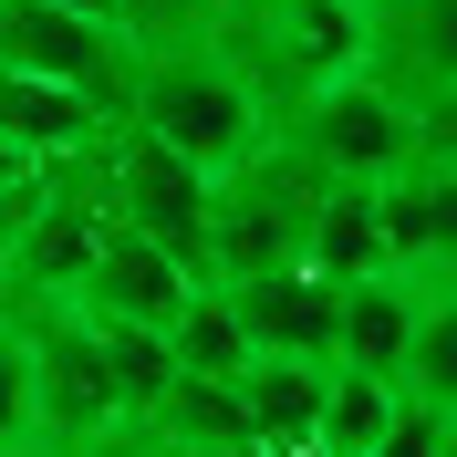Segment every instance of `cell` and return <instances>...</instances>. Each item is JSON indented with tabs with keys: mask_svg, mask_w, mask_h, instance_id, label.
Returning a JSON list of instances; mask_svg holds the SVG:
<instances>
[{
	"mask_svg": "<svg viewBox=\"0 0 457 457\" xmlns=\"http://www.w3.org/2000/svg\"><path fill=\"white\" fill-rule=\"evenodd\" d=\"M125 125H145L156 145H177L198 177H228L239 156L270 145V94L250 84V62L208 42H167V53H125Z\"/></svg>",
	"mask_w": 457,
	"mask_h": 457,
	"instance_id": "1",
	"label": "cell"
},
{
	"mask_svg": "<svg viewBox=\"0 0 457 457\" xmlns=\"http://www.w3.org/2000/svg\"><path fill=\"white\" fill-rule=\"evenodd\" d=\"M322 167L270 125L260 156L208 177V281H260V270H302V228H312Z\"/></svg>",
	"mask_w": 457,
	"mask_h": 457,
	"instance_id": "2",
	"label": "cell"
},
{
	"mask_svg": "<svg viewBox=\"0 0 457 457\" xmlns=\"http://www.w3.org/2000/svg\"><path fill=\"white\" fill-rule=\"evenodd\" d=\"M219 42L250 62V84L281 114L291 94L333 84V73H364L374 0H219Z\"/></svg>",
	"mask_w": 457,
	"mask_h": 457,
	"instance_id": "3",
	"label": "cell"
},
{
	"mask_svg": "<svg viewBox=\"0 0 457 457\" xmlns=\"http://www.w3.org/2000/svg\"><path fill=\"white\" fill-rule=\"evenodd\" d=\"M270 125H281L322 177H395L405 156H416V104H405L374 62L364 73H333V84H312V94H291Z\"/></svg>",
	"mask_w": 457,
	"mask_h": 457,
	"instance_id": "4",
	"label": "cell"
},
{
	"mask_svg": "<svg viewBox=\"0 0 457 457\" xmlns=\"http://www.w3.org/2000/svg\"><path fill=\"white\" fill-rule=\"evenodd\" d=\"M21 333H31V436H114L125 427V395H114V374H104L94 312L73 291H31Z\"/></svg>",
	"mask_w": 457,
	"mask_h": 457,
	"instance_id": "5",
	"label": "cell"
},
{
	"mask_svg": "<svg viewBox=\"0 0 457 457\" xmlns=\"http://www.w3.org/2000/svg\"><path fill=\"white\" fill-rule=\"evenodd\" d=\"M94 177H104V208L125 228H145L167 260H187L208 281V177L177 156V145H156L145 125H125L114 114L104 136H94Z\"/></svg>",
	"mask_w": 457,
	"mask_h": 457,
	"instance_id": "6",
	"label": "cell"
},
{
	"mask_svg": "<svg viewBox=\"0 0 457 457\" xmlns=\"http://www.w3.org/2000/svg\"><path fill=\"white\" fill-rule=\"evenodd\" d=\"M0 62L11 73H42V84H73L94 104H125V42H114L104 11H62V0H0Z\"/></svg>",
	"mask_w": 457,
	"mask_h": 457,
	"instance_id": "7",
	"label": "cell"
},
{
	"mask_svg": "<svg viewBox=\"0 0 457 457\" xmlns=\"http://www.w3.org/2000/svg\"><path fill=\"white\" fill-rule=\"evenodd\" d=\"M374 198H385V260H395L416 291L457 281V156H405L395 177H374Z\"/></svg>",
	"mask_w": 457,
	"mask_h": 457,
	"instance_id": "8",
	"label": "cell"
},
{
	"mask_svg": "<svg viewBox=\"0 0 457 457\" xmlns=\"http://www.w3.org/2000/svg\"><path fill=\"white\" fill-rule=\"evenodd\" d=\"M187 291H198V270H187V260H167L156 239H145V228L104 219V239H94V260H84V281H73V302H84V312H114V322H156V333H167Z\"/></svg>",
	"mask_w": 457,
	"mask_h": 457,
	"instance_id": "9",
	"label": "cell"
},
{
	"mask_svg": "<svg viewBox=\"0 0 457 457\" xmlns=\"http://www.w3.org/2000/svg\"><path fill=\"white\" fill-rule=\"evenodd\" d=\"M250 353H302V364H333V281L312 270H260V281H219Z\"/></svg>",
	"mask_w": 457,
	"mask_h": 457,
	"instance_id": "10",
	"label": "cell"
},
{
	"mask_svg": "<svg viewBox=\"0 0 457 457\" xmlns=\"http://www.w3.org/2000/svg\"><path fill=\"white\" fill-rule=\"evenodd\" d=\"M322 374L302 353H250L228 374L239 385V416H250V457H312V416H322Z\"/></svg>",
	"mask_w": 457,
	"mask_h": 457,
	"instance_id": "11",
	"label": "cell"
},
{
	"mask_svg": "<svg viewBox=\"0 0 457 457\" xmlns=\"http://www.w3.org/2000/svg\"><path fill=\"white\" fill-rule=\"evenodd\" d=\"M104 125H114V114L94 104V94L42 84V73H11V62H0V145H21L31 167H62V156H84Z\"/></svg>",
	"mask_w": 457,
	"mask_h": 457,
	"instance_id": "12",
	"label": "cell"
},
{
	"mask_svg": "<svg viewBox=\"0 0 457 457\" xmlns=\"http://www.w3.org/2000/svg\"><path fill=\"white\" fill-rule=\"evenodd\" d=\"M374 73L416 104V94L457 84V0H374Z\"/></svg>",
	"mask_w": 457,
	"mask_h": 457,
	"instance_id": "13",
	"label": "cell"
},
{
	"mask_svg": "<svg viewBox=\"0 0 457 457\" xmlns=\"http://www.w3.org/2000/svg\"><path fill=\"white\" fill-rule=\"evenodd\" d=\"M302 270H312V281L395 270V260H385V198H374V177H322L312 228H302Z\"/></svg>",
	"mask_w": 457,
	"mask_h": 457,
	"instance_id": "14",
	"label": "cell"
},
{
	"mask_svg": "<svg viewBox=\"0 0 457 457\" xmlns=\"http://www.w3.org/2000/svg\"><path fill=\"white\" fill-rule=\"evenodd\" d=\"M416 302H427V291L405 281V270H364V281H333V364L395 374V364H405V333H416Z\"/></svg>",
	"mask_w": 457,
	"mask_h": 457,
	"instance_id": "15",
	"label": "cell"
},
{
	"mask_svg": "<svg viewBox=\"0 0 457 457\" xmlns=\"http://www.w3.org/2000/svg\"><path fill=\"white\" fill-rule=\"evenodd\" d=\"M395 374H364V364H333L322 374V416H312V457H374V436L395 427Z\"/></svg>",
	"mask_w": 457,
	"mask_h": 457,
	"instance_id": "16",
	"label": "cell"
},
{
	"mask_svg": "<svg viewBox=\"0 0 457 457\" xmlns=\"http://www.w3.org/2000/svg\"><path fill=\"white\" fill-rule=\"evenodd\" d=\"M395 395L436 405V416H447V427H457V281H436L427 302H416V333H405Z\"/></svg>",
	"mask_w": 457,
	"mask_h": 457,
	"instance_id": "17",
	"label": "cell"
},
{
	"mask_svg": "<svg viewBox=\"0 0 457 457\" xmlns=\"http://www.w3.org/2000/svg\"><path fill=\"white\" fill-rule=\"evenodd\" d=\"M167 353H177V374H239V364H250V333H239V312H228L219 281H198L187 302H177Z\"/></svg>",
	"mask_w": 457,
	"mask_h": 457,
	"instance_id": "18",
	"label": "cell"
},
{
	"mask_svg": "<svg viewBox=\"0 0 457 457\" xmlns=\"http://www.w3.org/2000/svg\"><path fill=\"white\" fill-rule=\"evenodd\" d=\"M94 343H104V374H114V395H125V427H136L145 405L167 395V374H177L167 333H156V322H114V312H94Z\"/></svg>",
	"mask_w": 457,
	"mask_h": 457,
	"instance_id": "19",
	"label": "cell"
},
{
	"mask_svg": "<svg viewBox=\"0 0 457 457\" xmlns=\"http://www.w3.org/2000/svg\"><path fill=\"white\" fill-rule=\"evenodd\" d=\"M104 21L125 53H167V42H208L219 31V0H104Z\"/></svg>",
	"mask_w": 457,
	"mask_h": 457,
	"instance_id": "20",
	"label": "cell"
},
{
	"mask_svg": "<svg viewBox=\"0 0 457 457\" xmlns=\"http://www.w3.org/2000/svg\"><path fill=\"white\" fill-rule=\"evenodd\" d=\"M31 447V333H21V302L0 291V457Z\"/></svg>",
	"mask_w": 457,
	"mask_h": 457,
	"instance_id": "21",
	"label": "cell"
},
{
	"mask_svg": "<svg viewBox=\"0 0 457 457\" xmlns=\"http://www.w3.org/2000/svg\"><path fill=\"white\" fill-rule=\"evenodd\" d=\"M447 447H457V427L436 416V405H416V395L395 405V427L374 436V457H447Z\"/></svg>",
	"mask_w": 457,
	"mask_h": 457,
	"instance_id": "22",
	"label": "cell"
},
{
	"mask_svg": "<svg viewBox=\"0 0 457 457\" xmlns=\"http://www.w3.org/2000/svg\"><path fill=\"white\" fill-rule=\"evenodd\" d=\"M416 145H427V156H457V84L416 94Z\"/></svg>",
	"mask_w": 457,
	"mask_h": 457,
	"instance_id": "23",
	"label": "cell"
},
{
	"mask_svg": "<svg viewBox=\"0 0 457 457\" xmlns=\"http://www.w3.org/2000/svg\"><path fill=\"white\" fill-rule=\"evenodd\" d=\"M21 457H136V436L114 427V436H31Z\"/></svg>",
	"mask_w": 457,
	"mask_h": 457,
	"instance_id": "24",
	"label": "cell"
},
{
	"mask_svg": "<svg viewBox=\"0 0 457 457\" xmlns=\"http://www.w3.org/2000/svg\"><path fill=\"white\" fill-rule=\"evenodd\" d=\"M42 177H53V167H42ZM42 177H31V187H42ZM31 187H0V260H11V228H21V198H31Z\"/></svg>",
	"mask_w": 457,
	"mask_h": 457,
	"instance_id": "25",
	"label": "cell"
},
{
	"mask_svg": "<svg viewBox=\"0 0 457 457\" xmlns=\"http://www.w3.org/2000/svg\"><path fill=\"white\" fill-rule=\"evenodd\" d=\"M31 177H42V167H31L21 145H0V187H31Z\"/></svg>",
	"mask_w": 457,
	"mask_h": 457,
	"instance_id": "26",
	"label": "cell"
},
{
	"mask_svg": "<svg viewBox=\"0 0 457 457\" xmlns=\"http://www.w3.org/2000/svg\"><path fill=\"white\" fill-rule=\"evenodd\" d=\"M447 457H457V447H447Z\"/></svg>",
	"mask_w": 457,
	"mask_h": 457,
	"instance_id": "27",
	"label": "cell"
}]
</instances>
